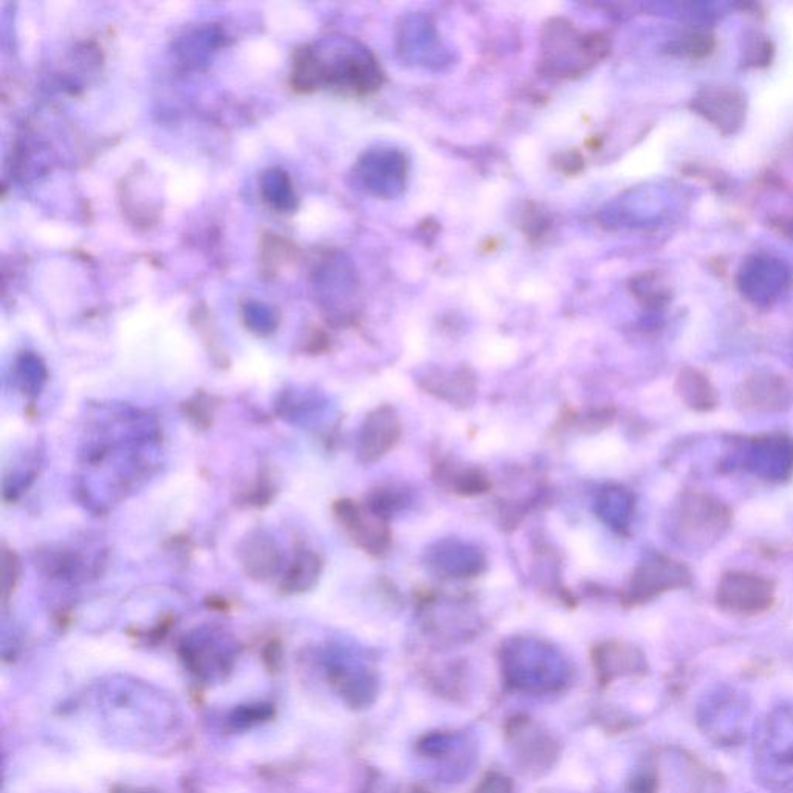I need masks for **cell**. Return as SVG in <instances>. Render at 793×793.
Instances as JSON below:
<instances>
[{"label":"cell","mask_w":793,"mask_h":793,"mask_svg":"<svg viewBox=\"0 0 793 793\" xmlns=\"http://www.w3.org/2000/svg\"><path fill=\"white\" fill-rule=\"evenodd\" d=\"M716 47V39L713 35L708 33H696L691 36L687 44V52L691 58H705L711 55Z\"/></svg>","instance_id":"21"},{"label":"cell","mask_w":793,"mask_h":793,"mask_svg":"<svg viewBox=\"0 0 793 793\" xmlns=\"http://www.w3.org/2000/svg\"><path fill=\"white\" fill-rule=\"evenodd\" d=\"M321 563L313 553H303L293 561L289 574L285 575V591H306L312 588L313 583L320 575Z\"/></svg>","instance_id":"16"},{"label":"cell","mask_w":793,"mask_h":793,"mask_svg":"<svg viewBox=\"0 0 793 793\" xmlns=\"http://www.w3.org/2000/svg\"><path fill=\"white\" fill-rule=\"evenodd\" d=\"M691 109L722 135H733L744 126L747 100L744 93L736 87L713 84L702 87L694 95Z\"/></svg>","instance_id":"4"},{"label":"cell","mask_w":793,"mask_h":793,"mask_svg":"<svg viewBox=\"0 0 793 793\" xmlns=\"http://www.w3.org/2000/svg\"><path fill=\"white\" fill-rule=\"evenodd\" d=\"M750 467L770 481H783L793 471V439L772 434L756 439L750 450Z\"/></svg>","instance_id":"10"},{"label":"cell","mask_w":793,"mask_h":793,"mask_svg":"<svg viewBox=\"0 0 793 793\" xmlns=\"http://www.w3.org/2000/svg\"><path fill=\"white\" fill-rule=\"evenodd\" d=\"M382 84V72L374 56L358 42L329 38L296 52L292 86L296 92L337 89L366 95Z\"/></svg>","instance_id":"1"},{"label":"cell","mask_w":793,"mask_h":793,"mask_svg":"<svg viewBox=\"0 0 793 793\" xmlns=\"http://www.w3.org/2000/svg\"><path fill=\"white\" fill-rule=\"evenodd\" d=\"M509 735L515 744L519 758L526 767L543 769L553 763L557 756V745L546 733L541 732L529 718H516L509 728Z\"/></svg>","instance_id":"12"},{"label":"cell","mask_w":793,"mask_h":793,"mask_svg":"<svg viewBox=\"0 0 793 793\" xmlns=\"http://www.w3.org/2000/svg\"><path fill=\"white\" fill-rule=\"evenodd\" d=\"M592 659H594L600 679L609 680L615 674L623 673L625 668H628L637 659V656L632 649L626 648L620 643H603L594 649Z\"/></svg>","instance_id":"15"},{"label":"cell","mask_w":793,"mask_h":793,"mask_svg":"<svg viewBox=\"0 0 793 793\" xmlns=\"http://www.w3.org/2000/svg\"><path fill=\"white\" fill-rule=\"evenodd\" d=\"M775 227L778 228L781 234H784V237H789L793 241V216L778 220Z\"/></svg>","instance_id":"24"},{"label":"cell","mask_w":793,"mask_h":793,"mask_svg":"<svg viewBox=\"0 0 793 793\" xmlns=\"http://www.w3.org/2000/svg\"><path fill=\"white\" fill-rule=\"evenodd\" d=\"M690 581V570L684 564L663 555H651L632 574L625 598L628 603H643L671 589L685 588Z\"/></svg>","instance_id":"5"},{"label":"cell","mask_w":793,"mask_h":793,"mask_svg":"<svg viewBox=\"0 0 793 793\" xmlns=\"http://www.w3.org/2000/svg\"><path fill=\"white\" fill-rule=\"evenodd\" d=\"M408 793H430V792H426V790L420 789V787H414V789H412L411 792Z\"/></svg>","instance_id":"26"},{"label":"cell","mask_w":793,"mask_h":793,"mask_svg":"<svg viewBox=\"0 0 793 793\" xmlns=\"http://www.w3.org/2000/svg\"><path fill=\"white\" fill-rule=\"evenodd\" d=\"M335 515L352 541L374 557H382L391 544V532L385 516L366 505L361 507L354 501H338Z\"/></svg>","instance_id":"7"},{"label":"cell","mask_w":793,"mask_h":793,"mask_svg":"<svg viewBox=\"0 0 793 793\" xmlns=\"http://www.w3.org/2000/svg\"><path fill=\"white\" fill-rule=\"evenodd\" d=\"M110 793H160L157 790L149 789V787H129V786H115L110 790Z\"/></svg>","instance_id":"25"},{"label":"cell","mask_w":793,"mask_h":793,"mask_svg":"<svg viewBox=\"0 0 793 793\" xmlns=\"http://www.w3.org/2000/svg\"><path fill=\"white\" fill-rule=\"evenodd\" d=\"M402 436V422L392 406L375 409L364 420L360 434V454L364 462H375L394 450Z\"/></svg>","instance_id":"9"},{"label":"cell","mask_w":793,"mask_h":793,"mask_svg":"<svg viewBox=\"0 0 793 793\" xmlns=\"http://www.w3.org/2000/svg\"><path fill=\"white\" fill-rule=\"evenodd\" d=\"M264 180L265 200L278 210H292L295 206V196H293L287 174L281 171H270L267 172Z\"/></svg>","instance_id":"17"},{"label":"cell","mask_w":793,"mask_h":793,"mask_svg":"<svg viewBox=\"0 0 793 793\" xmlns=\"http://www.w3.org/2000/svg\"><path fill=\"white\" fill-rule=\"evenodd\" d=\"M242 566L247 574L255 578H268L275 574L278 567V550L265 536L258 535L247 539L241 552Z\"/></svg>","instance_id":"14"},{"label":"cell","mask_w":793,"mask_h":793,"mask_svg":"<svg viewBox=\"0 0 793 793\" xmlns=\"http://www.w3.org/2000/svg\"><path fill=\"white\" fill-rule=\"evenodd\" d=\"M474 793H515V787L507 776L491 772L479 783Z\"/></svg>","instance_id":"20"},{"label":"cell","mask_w":793,"mask_h":793,"mask_svg":"<svg viewBox=\"0 0 793 793\" xmlns=\"http://www.w3.org/2000/svg\"><path fill=\"white\" fill-rule=\"evenodd\" d=\"M775 586L769 578L750 572H728L718 584V603L725 611L753 615L772 606Z\"/></svg>","instance_id":"6"},{"label":"cell","mask_w":793,"mask_h":793,"mask_svg":"<svg viewBox=\"0 0 793 793\" xmlns=\"http://www.w3.org/2000/svg\"><path fill=\"white\" fill-rule=\"evenodd\" d=\"M742 64L745 67H753V69H764L770 66L773 58V44L767 36L755 33L752 38L747 39L745 42L744 50H742Z\"/></svg>","instance_id":"19"},{"label":"cell","mask_w":793,"mask_h":793,"mask_svg":"<svg viewBox=\"0 0 793 793\" xmlns=\"http://www.w3.org/2000/svg\"><path fill=\"white\" fill-rule=\"evenodd\" d=\"M546 42V64L560 70V73L578 72L580 67L603 58L608 50L601 36H581L566 22H553Z\"/></svg>","instance_id":"2"},{"label":"cell","mask_w":793,"mask_h":793,"mask_svg":"<svg viewBox=\"0 0 793 793\" xmlns=\"http://www.w3.org/2000/svg\"><path fill=\"white\" fill-rule=\"evenodd\" d=\"M677 392L690 408L710 411L718 405V395L708 378L696 369L687 368L677 378Z\"/></svg>","instance_id":"13"},{"label":"cell","mask_w":793,"mask_h":793,"mask_svg":"<svg viewBox=\"0 0 793 793\" xmlns=\"http://www.w3.org/2000/svg\"><path fill=\"white\" fill-rule=\"evenodd\" d=\"M360 177L366 188L377 196H395L405 185V157L392 149L369 152L361 160Z\"/></svg>","instance_id":"8"},{"label":"cell","mask_w":793,"mask_h":793,"mask_svg":"<svg viewBox=\"0 0 793 793\" xmlns=\"http://www.w3.org/2000/svg\"><path fill=\"white\" fill-rule=\"evenodd\" d=\"M642 292L639 293L640 298L646 299V303L662 304L668 293L665 287L660 285L659 279L656 276H646L643 278L642 284L639 285Z\"/></svg>","instance_id":"22"},{"label":"cell","mask_w":793,"mask_h":793,"mask_svg":"<svg viewBox=\"0 0 793 793\" xmlns=\"http://www.w3.org/2000/svg\"><path fill=\"white\" fill-rule=\"evenodd\" d=\"M738 402L752 411H784L792 402V391L783 377L772 374L753 375L739 388Z\"/></svg>","instance_id":"11"},{"label":"cell","mask_w":793,"mask_h":793,"mask_svg":"<svg viewBox=\"0 0 793 793\" xmlns=\"http://www.w3.org/2000/svg\"><path fill=\"white\" fill-rule=\"evenodd\" d=\"M730 524V512L721 501L699 493H688L680 502V535L688 543L708 544L721 538Z\"/></svg>","instance_id":"3"},{"label":"cell","mask_w":793,"mask_h":793,"mask_svg":"<svg viewBox=\"0 0 793 793\" xmlns=\"http://www.w3.org/2000/svg\"><path fill=\"white\" fill-rule=\"evenodd\" d=\"M270 716H272V708L258 705V707H248L239 711L236 715V722L247 727V725L258 724Z\"/></svg>","instance_id":"23"},{"label":"cell","mask_w":793,"mask_h":793,"mask_svg":"<svg viewBox=\"0 0 793 793\" xmlns=\"http://www.w3.org/2000/svg\"><path fill=\"white\" fill-rule=\"evenodd\" d=\"M454 493L462 496L482 495L490 488V481L481 470L468 468V470L453 471V476L448 479Z\"/></svg>","instance_id":"18"}]
</instances>
